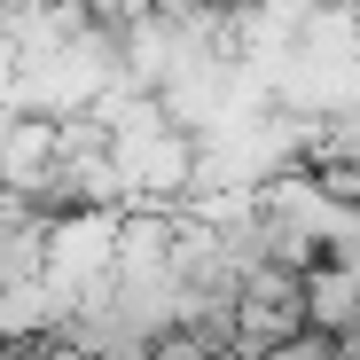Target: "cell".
<instances>
[{"label":"cell","mask_w":360,"mask_h":360,"mask_svg":"<svg viewBox=\"0 0 360 360\" xmlns=\"http://www.w3.org/2000/svg\"><path fill=\"white\" fill-rule=\"evenodd\" d=\"M306 329L314 337H352L360 329V266H337V259L306 266Z\"/></svg>","instance_id":"cell-1"},{"label":"cell","mask_w":360,"mask_h":360,"mask_svg":"<svg viewBox=\"0 0 360 360\" xmlns=\"http://www.w3.org/2000/svg\"><path fill=\"white\" fill-rule=\"evenodd\" d=\"M141 360H219V345H212V337H196L188 321H172V329H157V337H149V352H141Z\"/></svg>","instance_id":"cell-2"},{"label":"cell","mask_w":360,"mask_h":360,"mask_svg":"<svg viewBox=\"0 0 360 360\" xmlns=\"http://www.w3.org/2000/svg\"><path fill=\"white\" fill-rule=\"evenodd\" d=\"M259 360H337V337H314V329H297L290 345H274V352H259Z\"/></svg>","instance_id":"cell-3"}]
</instances>
